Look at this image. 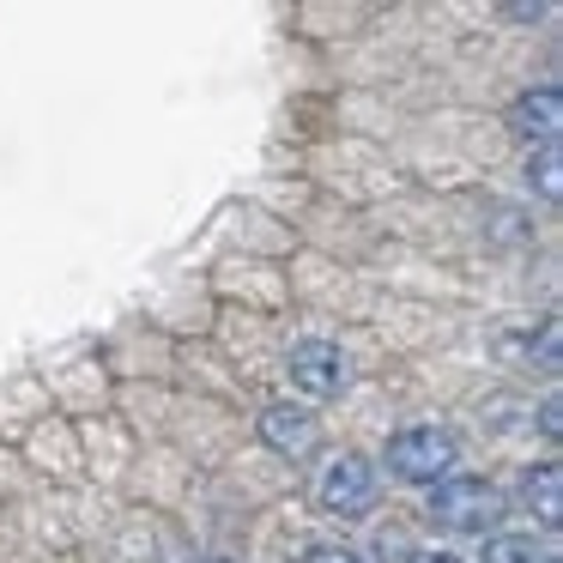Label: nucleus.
Segmentation results:
<instances>
[{"mask_svg": "<svg viewBox=\"0 0 563 563\" xmlns=\"http://www.w3.org/2000/svg\"><path fill=\"white\" fill-rule=\"evenodd\" d=\"M430 515H437V527H449V533L485 539L490 527L509 515V497H503L490 478H442V485H430Z\"/></svg>", "mask_w": 563, "mask_h": 563, "instance_id": "obj_1", "label": "nucleus"}, {"mask_svg": "<svg viewBox=\"0 0 563 563\" xmlns=\"http://www.w3.org/2000/svg\"><path fill=\"white\" fill-rule=\"evenodd\" d=\"M454 461H461V442L442 424L400 430V437L388 442V473L400 478V485H442V478H454Z\"/></svg>", "mask_w": 563, "mask_h": 563, "instance_id": "obj_2", "label": "nucleus"}, {"mask_svg": "<svg viewBox=\"0 0 563 563\" xmlns=\"http://www.w3.org/2000/svg\"><path fill=\"white\" fill-rule=\"evenodd\" d=\"M285 369H291V388L309 394V400H333V394H345V382H352V369H345V352H340V345H328V340L291 345Z\"/></svg>", "mask_w": 563, "mask_h": 563, "instance_id": "obj_3", "label": "nucleus"}, {"mask_svg": "<svg viewBox=\"0 0 563 563\" xmlns=\"http://www.w3.org/2000/svg\"><path fill=\"white\" fill-rule=\"evenodd\" d=\"M316 497L328 515H364L369 503H376V466H369L364 454H333Z\"/></svg>", "mask_w": 563, "mask_h": 563, "instance_id": "obj_4", "label": "nucleus"}, {"mask_svg": "<svg viewBox=\"0 0 563 563\" xmlns=\"http://www.w3.org/2000/svg\"><path fill=\"white\" fill-rule=\"evenodd\" d=\"M261 442L279 449V454H309L321 442V424H316L309 406H267V412H261Z\"/></svg>", "mask_w": 563, "mask_h": 563, "instance_id": "obj_5", "label": "nucleus"}, {"mask_svg": "<svg viewBox=\"0 0 563 563\" xmlns=\"http://www.w3.org/2000/svg\"><path fill=\"white\" fill-rule=\"evenodd\" d=\"M558 110H563L558 86H539V91H527V98L509 110V128H515L521 140H539V146H551V140H558Z\"/></svg>", "mask_w": 563, "mask_h": 563, "instance_id": "obj_6", "label": "nucleus"}, {"mask_svg": "<svg viewBox=\"0 0 563 563\" xmlns=\"http://www.w3.org/2000/svg\"><path fill=\"white\" fill-rule=\"evenodd\" d=\"M558 485H563L558 461H539L533 473H527V503H533V509H539V521H545V527H558V521H563V503H558Z\"/></svg>", "mask_w": 563, "mask_h": 563, "instance_id": "obj_7", "label": "nucleus"}, {"mask_svg": "<svg viewBox=\"0 0 563 563\" xmlns=\"http://www.w3.org/2000/svg\"><path fill=\"white\" fill-rule=\"evenodd\" d=\"M485 563H551V551L533 545V533H503L485 545Z\"/></svg>", "mask_w": 563, "mask_h": 563, "instance_id": "obj_8", "label": "nucleus"}, {"mask_svg": "<svg viewBox=\"0 0 563 563\" xmlns=\"http://www.w3.org/2000/svg\"><path fill=\"white\" fill-rule=\"evenodd\" d=\"M527 176H539V195H558V152H539L533 164H527Z\"/></svg>", "mask_w": 563, "mask_h": 563, "instance_id": "obj_9", "label": "nucleus"}, {"mask_svg": "<svg viewBox=\"0 0 563 563\" xmlns=\"http://www.w3.org/2000/svg\"><path fill=\"white\" fill-rule=\"evenodd\" d=\"M309 563H364V558L345 551V545H316V551H309Z\"/></svg>", "mask_w": 563, "mask_h": 563, "instance_id": "obj_10", "label": "nucleus"}, {"mask_svg": "<svg viewBox=\"0 0 563 563\" xmlns=\"http://www.w3.org/2000/svg\"><path fill=\"white\" fill-rule=\"evenodd\" d=\"M412 563H461L454 551H412Z\"/></svg>", "mask_w": 563, "mask_h": 563, "instance_id": "obj_11", "label": "nucleus"}, {"mask_svg": "<svg viewBox=\"0 0 563 563\" xmlns=\"http://www.w3.org/2000/svg\"><path fill=\"white\" fill-rule=\"evenodd\" d=\"M212 563H231V558H212Z\"/></svg>", "mask_w": 563, "mask_h": 563, "instance_id": "obj_12", "label": "nucleus"}]
</instances>
